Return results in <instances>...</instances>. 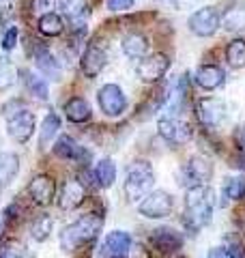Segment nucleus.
Listing matches in <instances>:
<instances>
[{
    "label": "nucleus",
    "instance_id": "obj_1",
    "mask_svg": "<svg viewBox=\"0 0 245 258\" xmlns=\"http://www.w3.org/2000/svg\"><path fill=\"white\" fill-rule=\"evenodd\" d=\"M213 220V191L207 185H190L185 191V224L200 230Z\"/></svg>",
    "mask_w": 245,
    "mask_h": 258
},
{
    "label": "nucleus",
    "instance_id": "obj_2",
    "mask_svg": "<svg viewBox=\"0 0 245 258\" xmlns=\"http://www.w3.org/2000/svg\"><path fill=\"white\" fill-rule=\"evenodd\" d=\"M101 215L97 213H84L82 217H78L76 222H71L67 228L60 232V245L67 252H73V249L82 247L84 243H91V241L99 235L101 230Z\"/></svg>",
    "mask_w": 245,
    "mask_h": 258
},
{
    "label": "nucleus",
    "instance_id": "obj_3",
    "mask_svg": "<svg viewBox=\"0 0 245 258\" xmlns=\"http://www.w3.org/2000/svg\"><path fill=\"white\" fill-rule=\"evenodd\" d=\"M153 185H155V172H153V166L149 161L138 159L127 166L122 189H125V196L129 203H140L146 194L153 189Z\"/></svg>",
    "mask_w": 245,
    "mask_h": 258
},
{
    "label": "nucleus",
    "instance_id": "obj_4",
    "mask_svg": "<svg viewBox=\"0 0 245 258\" xmlns=\"http://www.w3.org/2000/svg\"><path fill=\"white\" fill-rule=\"evenodd\" d=\"M174 209V200L168 191L163 189H155L149 191L146 196L140 200L138 205V211L142 217H149V220H161V217H168Z\"/></svg>",
    "mask_w": 245,
    "mask_h": 258
},
{
    "label": "nucleus",
    "instance_id": "obj_5",
    "mask_svg": "<svg viewBox=\"0 0 245 258\" xmlns=\"http://www.w3.org/2000/svg\"><path fill=\"white\" fill-rule=\"evenodd\" d=\"M187 26L196 37H211L215 35L217 28L222 26V18L215 7H202V9L194 11L187 20Z\"/></svg>",
    "mask_w": 245,
    "mask_h": 258
},
{
    "label": "nucleus",
    "instance_id": "obj_6",
    "mask_svg": "<svg viewBox=\"0 0 245 258\" xmlns=\"http://www.w3.org/2000/svg\"><path fill=\"white\" fill-rule=\"evenodd\" d=\"M226 114H228V108L224 99H219V97H202L196 103V118L207 127L222 125L226 120Z\"/></svg>",
    "mask_w": 245,
    "mask_h": 258
},
{
    "label": "nucleus",
    "instance_id": "obj_7",
    "mask_svg": "<svg viewBox=\"0 0 245 258\" xmlns=\"http://www.w3.org/2000/svg\"><path fill=\"white\" fill-rule=\"evenodd\" d=\"M97 101L105 116H120L127 110V97L118 84H105L97 93Z\"/></svg>",
    "mask_w": 245,
    "mask_h": 258
},
{
    "label": "nucleus",
    "instance_id": "obj_8",
    "mask_svg": "<svg viewBox=\"0 0 245 258\" xmlns=\"http://www.w3.org/2000/svg\"><path fill=\"white\" fill-rule=\"evenodd\" d=\"M168 69H170V60L166 54H151V56L140 58V62H138V67H136V74L142 82L153 84L166 76Z\"/></svg>",
    "mask_w": 245,
    "mask_h": 258
},
{
    "label": "nucleus",
    "instance_id": "obj_9",
    "mask_svg": "<svg viewBox=\"0 0 245 258\" xmlns=\"http://www.w3.org/2000/svg\"><path fill=\"white\" fill-rule=\"evenodd\" d=\"M35 127H37V120H35V114H32L30 110L24 108L22 112H18L15 116L7 118V134H9V138L15 140V142H28L32 138V134H35Z\"/></svg>",
    "mask_w": 245,
    "mask_h": 258
},
{
    "label": "nucleus",
    "instance_id": "obj_10",
    "mask_svg": "<svg viewBox=\"0 0 245 258\" xmlns=\"http://www.w3.org/2000/svg\"><path fill=\"white\" fill-rule=\"evenodd\" d=\"M157 132H159V136L163 140H168L172 144H185V142H190L192 136H194L190 123H185V120L176 118V116H163V118H159Z\"/></svg>",
    "mask_w": 245,
    "mask_h": 258
},
{
    "label": "nucleus",
    "instance_id": "obj_11",
    "mask_svg": "<svg viewBox=\"0 0 245 258\" xmlns=\"http://www.w3.org/2000/svg\"><path fill=\"white\" fill-rule=\"evenodd\" d=\"M28 196L41 207L52 205L54 198H56V183H54V179L52 176H47V174L35 176V179L30 181V185H28Z\"/></svg>",
    "mask_w": 245,
    "mask_h": 258
},
{
    "label": "nucleus",
    "instance_id": "obj_12",
    "mask_svg": "<svg viewBox=\"0 0 245 258\" xmlns=\"http://www.w3.org/2000/svg\"><path fill=\"white\" fill-rule=\"evenodd\" d=\"M32 58H35V64H37V71L41 78L45 80H52V82H56V80H60V62L58 58L47 50L45 45H37L35 54H32Z\"/></svg>",
    "mask_w": 245,
    "mask_h": 258
},
{
    "label": "nucleus",
    "instance_id": "obj_13",
    "mask_svg": "<svg viewBox=\"0 0 245 258\" xmlns=\"http://www.w3.org/2000/svg\"><path fill=\"white\" fill-rule=\"evenodd\" d=\"M54 153L60 159H73V161H78V164H82V166H86L88 161H91V153H88L84 147L76 144V140H73L71 136H67V134H63L60 138L56 140Z\"/></svg>",
    "mask_w": 245,
    "mask_h": 258
},
{
    "label": "nucleus",
    "instance_id": "obj_14",
    "mask_svg": "<svg viewBox=\"0 0 245 258\" xmlns=\"http://www.w3.org/2000/svg\"><path fill=\"white\" fill-rule=\"evenodd\" d=\"M105 60H108V56H105V50L99 45H86L84 54H82V62H80V69L82 74L86 78H97L101 74V69L105 67Z\"/></svg>",
    "mask_w": 245,
    "mask_h": 258
},
{
    "label": "nucleus",
    "instance_id": "obj_15",
    "mask_svg": "<svg viewBox=\"0 0 245 258\" xmlns=\"http://www.w3.org/2000/svg\"><path fill=\"white\" fill-rule=\"evenodd\" d=\"M185 174L192 185H207L213 179V164L204 155H194L185 168Z\"/></svg>",
    "mask_w": 245,
    "mask_h": 258
},
{
    "label": "nucleus",
    "instance_id": "obj_16",
    "mask_svg": "<svg viewBox=\"0 0 245 258\" xmlns=\"http://www.w3.org/2000/svg\"><path fill=\"white\" fill-rule=\"evenodd\" d=\"M132 245H134V239H132L129 232L112 230V232H108V237H105V241H103V254L108 258H122L129 252Z\"/></svg>",
    "mask_w": 245,
    "mask_h": 258
},
{
    "label": "nucleus",
    "instance_id": "obj_17",
    "mask_svg": "<svg viewBox=\"0 0 245 258\" xmlns=\"http://www.w3.org/2000/svg\"><path fill=\"white\" fill-rule=\"evenodd\" d=\"M151 241L161 252H176V249H181V245H183V235L176 232L174 228H170V226H159V228L153 230Z\"/></svg>",
    "mask_w": 245,
    "mask_h": 258
},
{
    "label": "nucleus",
    "instance_id": "obj_18",
    "mask_svg": "<svg viewBox=\"0 0 245 258\" xmlns=\"http://www.w3.org/2000/svg\"><path fill=\"white\" fill-rule=\"evenodd\" d=\"M226 82V74L222 67H217V64H202L196 71V84L204 91H215Z\"/></svg>",
    "mask_w": 245,
    "mask_h": 258
},
{
    "label": "nucleus",
    "instance_id": "obj_19",
    "mask_svg": "<svg viewBox=\"0 0 245 258\" xmlns=\"http://www.w3.org/2000/svg\"><path fill=\"white\" fill-rule=\"evenodd\" d=\"M82 200H84V185L80 181L71 179L63 185L60 196H58V207L63 211H73V209H78L82 205Z\"/></svg>",
    "mask_w": 245,
    "mask_h": 258
},
{
    "label": "nucleus",
    "instance_id": "obj_20",
    "mask_svg": "<svg viewBox=\"0 0 245 258\" xmlns=\"http://www.w3.org/2000/svg\"><path fill=\"white\" fill-rule=\"evenodd\" d=\"M120 47H122V52H125V56L140 60L149 54V39H146L142 32H129V35L122 37Z\"/></svg>",
    "mask_w": 245,
    "mask_h": 258
},
{
    "label": "nucleus",
    "instance_id": "obj_21",
    "mask_svg": "<svg viewBox=\"0 0 245 258\" xmlns=\"http://www.w3.org/2000/svg\"><path fill=\"white\" fill-rule=\"evenodd\" d=\"M60 129H63L60 116L56 114V112H50V114L43 118V123H41V129H39V147H41V151L47 149L56 138H58Z\"/></svg>",
    "mask_w": 245,
    "mask_h": 258
},
{
    "label": "nucleus",
    "instance_id": "obj_22",
    "mask_svg": "<svg viewBox=\"0 0 245 258\" xmlns=\"http://www.w3.org/2000/svg\"><path fill=\"white\" fill-rule=\"evenodd\" d=\"M20 172V157L11 151L0 153V187L9 185Z\"/></svg>",
    "mask_w": 245,
    "mask_h": 258
},
{
    "label": "nucleus",
    "instance_id": "obj_23",
    "mask_svg": "<svg viewBox=\"0 0 245 258\" xmlns=\"http://www.w3.org/2000/svg\"><path fill=\"white\" fill-rule=\"evenodd\" d=\"M65 114H67V118L73 120V123H86V120L93 116V110L84 97H73V99L65 103Z\"/></svg>",
    "mask_w": 245,
    "mask_h": 258
},
{
    "label": "nucleus",
    "instance_id": "obj_24",
    "mask_svg": "<svg viewBox=\"0 0 245 258\" xmlns=\"http://www.w3.org/2000/svg\"><path fill=\"white\" fill-rule=\"evenodd\" d=\"M93 174H95L97 183H99L103 189H108V187H112V185L116 183V164H114L110 157H103L99 164L95 166Z\"/></svg>",
    "mask_w": 245,
    "mask_h": 258
},
{
    "label": "nucleus",
    "instance_id": "obj_25",
    "mask_svg": "<svg viewBox=\"0 0 245 258\" xmlns=\"http://www.w3.org/2000/svg\"><path fill=\"white\" fill-rule=\"evenodd\" d=\"M37 28L41 35H45V37H58L63 28H65V22L58 13H45V15H41L39 18V24H37Z\"/></svg>",
    "mask_w": 245,
    "mask_h": 258
},
{
    "label": "nucleus",
    "instance_id": "obj_26",
    "mask_svg": "<svg viewBox=\"0 0 245 258\" xmlns=\"http://www.w3.org/2000/svg\"><path fill=\"white\" fill-rule=\"evenodd\" d=\"M24 82H26L28 93L35 95L37 99L45 101L47 97H50V86H47L45 78H41L39 74H35V71H26V74H24Z\"/></svg>",
    "mask_w": 245,
    "mask_h": 258
},
{
    "label": "nucleus",
    "instance_id": "obj_27",
    "mask_svg": "<svg viewBox=\"0 0 245 258\" xmlns=\"http://www.w3.org/2000/svg\"><path fill=\"white\" fill-rule=\"evenodd\" d=\"M222 26L228 32H243L245 30V7H232L222 15Z\"/></svg>",
    "mask_w": 245,
    "mask_h": 258
},
{
    "label": "nucleus",
    "instance_id": "obj_28",
    "mask_svg": "<svg viewBox=\"0 0 245 258\" xmlns=\"http://www.w3.org/2000/svg\"><path fill=\"white\" fill-rule=\"evenodd\" d=\"M226 60L232 69L245 67V41L243 39H234V41L226 45Z\"/></svg>",
    "mask_w": 245,
    "mask_h": 258
},
{
    "label": "nucleus",
    "instance_id": "obj_29",
    "mask_svg": "<svg viewBox=\"0 0 245 258\" xmlns=\"http://www.w3.org/2000/svg\"><path fill=\"white\" fill-rule=\"evenodd\" d=\"M52 230H54V220L50 215H41V217H37V220H35V224H32L30 237L35 241H39V243H43V241L50 239Z\"/></svg>",
    "mask_w": 245,
    "mask_h": 258
},
{
    "label": "nucleus",
    "instance_id": "obj_30",
    "mask_svg": "<svg viewBox=\"0 0 245 258\" xmlns=\"http://www.w3.org/2000/svg\"><path fill=\"white\" fill-rule=\"evenodd\" d=\"M58 7H60V11L63 15H67L69 20H82L84 15L88 13L86 9V0H58Z\"/></svg>",
    "mask_w": 245,
    "mask_h": 258
},
{
    "label": "nucleus",
    "instance_id": "obj_31",
    "mask_svg": "<svg viewBox=\"0 0 245 258\" xmlns=\"http://www.w3.org/2000/svg\"><path fill=\"white\" fill-rule=\"evenodd\" d=\"M224 196L228 200H243L245 198V176H234L224 183Z\"/></svg>",
    "mask_w": 245,
    "mask_h": 258
},
{
    "label": "nucleus",
    "instance_id": "obj_32",
    "mask_svg": "<svg viewBox=\"0 0 245 258\" xmlns=\"http://www.w3.org/2000/svg\"><path fill=\"white\" fill-rule=\"evenodd\" d=\"M15 80H18V69L13 67V64H0V93L9 91V88L15 84Z\"/></svg>",
    "mask_w": 245,
    "mask_h": 258
},
{
    "label": "nucleus",
    "instance_id": "obj_33",
    "mask_svg": "<svg viewBox=\"0 0 245 258\" xmlns=\"http://www.w3.org/2000/svg\"><path fill=\"white\" fill-rule=\"evenodd\" d=\"M0 258H24L22 245L18 241H7L5 245H0Z\"/></svg>",
    "mask_w": 245,
    "mask_h": 258
},
{
    "label": "nucleus",
    "instance_id": "obj_34",
    "mask_svg": "<svg viewBox=\"0 0 245 258\" xmlns=\"http://www.w3.org/2000/svg\"><path fill=\"white\" fill-rule=\"evenodd\" d=\"M56 5H58V0H32V11L41 18V15H45V13H52Z\"/></svg>",
    "mask_w": 245,
    "mask_h": 258
},
{
    "label": "nucleus",
    "instance_id": "obj_35",
    "mask_svg": "<svg viewBox=\"0 0 245 258\" xmlns=\"http://www.w3.org/2000/svg\"><path fill=\"white\" fill-rule=\"evenodd\" d=\"M15 45H18V28L9 26V30H5V35H3V50L11 52Z\"/></svg>",
    "mask_w": 245,
    "mask_h": 258
},
{
    "label": "nucleus",
    "instance_id": "obj_36",
    "mask_svg": "<svg viewBox=\"0 0 245 258\" xmlns=\"http://www.w3.org/2000/svg\"><path fill=\"white\" fill-rule=\"evenodd\" d=\"M22 110H24L22 99H13V101H9V103H5V106H3V116L5 118H11V116H15Z\"/></svg>",
    "mask_w": 245,
    "mask_h": 258
},
{
    "label": "nucleus",
    "instance_id": "obj_37",
    "mask_svg": "<svg viewBox=\"0 0 245 258\" xmlns=\"http://www.w3.org/2000/svg\"><path fill=\"white\" fill-rule=\"evenodd\" d=\"M110 11H127L134 7V0H105Z\"/></svg>",
    "mask_w": 245,
    "mask_h": 258
},
{
    "label": "nucleus",
    "instance_id": "obj_38",
    "mask_svg": "<svg viewBox=\"0 0 245 258\" xmlns=\"http://www.w3.org/2000/svg\"><path fill=\"white\" fill-rule=\"evenodd\" d=\"M224 249L230 258H245V247L239 243V241H230L228 247H224Z\"/></svg>",
    "mask_w": 245,
    "mask_h": 258
},
{
    "label": "nucleus",
    "instance_id": "obj_39",
    "mask_svg": "<svg viewBox=\"0 0 245 258\" xmlns=\"http://www.w3.org/2000/svg\"><path fill=\"white\" fill-rule=\"evenodd\" d=\"M202 0H170V5L174 7L178 11H185V9H194V7H198Z\"/></svg>",
    "mask_w": 245,
    "mask_h": 258
},
{
    "label": "nucleus",
    "instance_id": "obj_40",
    "mask_svg": "<svg viewBox=\"0 0 245 258\" xmlns=\"http://www.w3.org/2000/svg\"><path fill=\"white\" fill-rule=\"evenodd\" d=\"M234 144H236V149H239L241 153H245V125L234 129Z\"/></svg>",
    "mask_w": 245,
    "mask_h": 258
},
{
    "label": "nucleus",
    "instance_id": "obj_41",
    "mask_svg": "<svg viewBox=\"0 0 245 258\" xmlns=\"http://www.w3.org/2000/svg\"><path fill=\"white\" fill-rule=\"evenodd\" d=\"M209 258H230V256L226 254L224 247H213V249H209Z\"/></svg>",
    "mask_w": 245,
    "mask_h": 258
},
{
    "label": "nucleus",
    "instance_id": "obj_42",
    "mask_svg": "<svg viewBox=\"0 0 245 258\" xmlns=\"http://www.w3.org/2000/svg\"><path fill=\"white\" fill-rule=\"evenodd\" d=\"M0 3H3V0H0Z\"/></svg>",
    "mask_w": 245,
    "mask_h": 258
}]
</instances>
